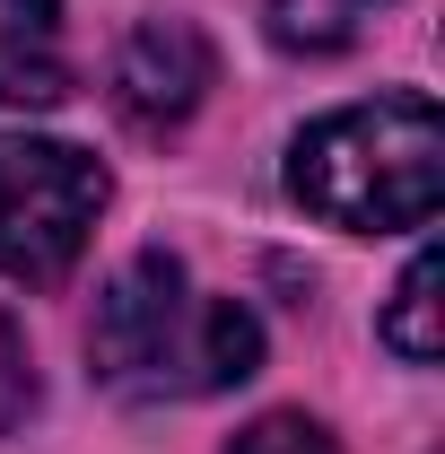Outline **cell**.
<instances>
[{
  "instance_id": "cell-1",
  "label": "cell",
  "mask_w": 445,
  "mask_h": 454,
  "mask_svg": "<svg viewBox=\"0 0 445 454\" xmlns=\"http://www.w3.org/2000/svg\"><path fill=\"white\" fill-rule=\"evenodd\" d=\"M97 385L122 402H201L262 367V324L219 288H201L175 254H131L88 324Z\"/></svg>"
},
{
  "instance_id": "cell-2",
  "label": "cell",
  "mask_w": 445,
  "mask_h": 454,
  "mask_svg": "<svg viewBox=\"0 0 445 454\" xmlns=\"http://www.w3.org/2000/svg\"><path fill=\"white\" fill-rule=\"evenodd\" d=\"M288 192L324 227L349 236H393V227H428L445 192V122L419 88L376 97V106H340L297 131L288 149Z\"/></svg>"
},
{
  "instance_id": "cell-3",
  "label": "cell",
  "mask_w": 445,
  "mask_h": 454,
  "mask_svg": "<svg viewBox=\"0 0 445 454\" xmlns=\"http://www.w3.org/2000/svg\"><path fill=\"white\" fill-rule=\"evenodd\" d=\"M113 201V175L70 149V140H35V131H0V271L27 288H53L79 271L88 236Z\"/></svg>"
},
{
  "instance_id": "cell-4",
  "label": "cell",
  "mask_w": 445,
  "mask_h": 454,
  "mask_svg": "<svg viewBox=\"0 0 445 454\" xmlns=\"http://www.w3.org/2000/svg\"><path fill=\"white\" fill-rule=\"evenodd\" d=\"M210 79H219L210 35L192 18H149L113 53V114L131 131H175V122H192V106L210 97Z\"/></svg>"
},
{
  "instance_id": "cell-5",
  "label": "cell",
  "mask_w": 445,
  "mask_h": 454,
  "mask_svg": "<svg viewBox=\"0 0 445 454\" xmlns=\"http://www.w3.org/2000/svg\"><path fill=\"white\" fill-rule=\"evenodd\" d=\"M70 44H61V0H0V106H61Z\"/></svg>"
},
{
  "instance_id": "cell-6",
  "label": "cell",
  "mask_w": 445,
  "mask_h": 454,
  "mask_svg": "<svg viewBox=\"0 0 445 454\" xmlns=\"http://www.w3.org/2000/svg\"><path fill=\"white\" fill-rule=\"evenodd\" d=\"M376 333H385V349L410 358V367H437L445 358V254L437 245L410 254V271H402V288H393V306H385Z\"/></svg>"
},
{
  "instance_id": "cell-7",
  "label": "cell",
  "mask_w": 445,
  "mask_h": 454,
  "mask_svg": "<svg viewBox=\"0 0 445 454\" xmlns=\"http://www.w3.org/2000/svg\"><path fill=\"white\" fill-rule=\"evenodd\" d=\"M376 9H385V0H271L262 27H271L279 53H340V44L367 35Z\"/></svg>"
},
{
  "instance_id": "cell-8",
  "label": "cell",
  "mask_w": 445,
  "mask_h": 454,
  "mask_svg": "<svg viewBox=\"0 0 445 454\" xmlns=\"http://www.w3.org/2000/svg\"><path fill=\"white\" fill-rule=\"evenodd\" d=\"M227 454H340V446H332V428L306 419V411H262L254 428H236Z\"/></svg>"
},
{
  "instance_id": "cell-9",
  "label": "cell",
  "mask_w": 445,
  "mask_h": 454,
  "mask_svg": "<svg viewBox=\"0 0 445 454\" xmlns=\"http://www.w3.org/2000/svg\"><path fill=\"white\" fill-rule=\"evenodd\" d=\"M27 411H35V349H27V333H18L9 306H0V437H9Z\"/></svg>"
}]
</instances>
